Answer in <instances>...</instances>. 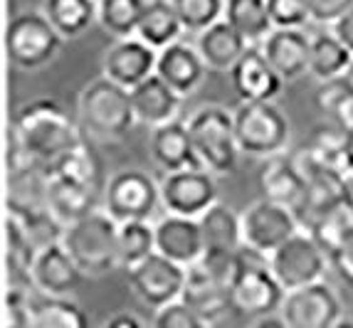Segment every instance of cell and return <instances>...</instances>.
Instances as JSON below:
<instances>
[{"mask_svg":"<svg viewBox=\"0 0 353 328\" xmlns=\"http://www.w3.org/2000/svg\"><path fill=\"white\" fill-rule=\"evenodd\" d=\"M12 129L18 131L30 158L48 168L84 139L79 121L54 99L28 101L12 119Z\"/></svg>","mask_w":353,"mask_h":328,"instance_id":"1","label":"cell"},{"mask_svg":"<svg viewBox=\"0 0 353 328\" xmlns=\"http://www.w3.org/2000/svg\"><path fill=\"white\" fill-rule=\"evenodd\" d=\"M248 47H250L248 40L225 18H220L218 23H212L210 28H205L201 32V37H198V50H201L205 65L218 72L232 70V65L242 57V52Z\"/></svg>","mask_w":353,"mask_h":328,"instance_id":"25","label":"cell"},{"mask_svg":"<svg viewBox=\"0 0 353 328\" xmlns=\"http://www.w3.org/2000/svg\"><path fill=\"white\" fill-rule=\"evenodd\" d=\"M156 62H159V50L143 42L139 35L119 37L104 52L101 72L121 87L134 89L156 72Z\"/></svg>","mask_w":353,"mask_h":328,"instance_id":"14","label":"cell"},{"mask_svg":"<svg viewBox=\"0 0 353 328\" xmlns=\"http://www.w3.org/2000/svg\"><path fill=\"white\" fill-rule=\"evenodd\" d=\"M50 168L28 161L18 168L8 170V190L6 207L15 217H30L35 212L48 210V190H50Z\"/></svg>","mask_w":353,"mask_h":328,"instance_id":"16","label":"cell"},{"mask_svg":"<svg viewBox=\"0 0 353 328\" xmlns=\"http://www.w3.org/2000/svg\"><path fill=\"white\" fill-rule=\"evenodd\" d=\"M225 3L228 0H173L178 18L188 32H203L212 23L225 18Z\"/></svg>","mask_w":353,"mask_h":328,"instance_id":"37","label":"cell"},{"mask_svg":"<svg viewBox=\"0 0 353 328\" xmlns=\"http://www.w3.org/2000/svg\"><path fill=\"white\" fill-rule=\"evenodd\" d=\"M153 326L156 328H205L208 323L203 321L201 314H198L188 301L176 299V301H168V304L161 306V309H156Z\"/></svg>","mask_w":353,"mask_h":328,"instance_id":"38","label":"cell"},{"mask_svg":"<svg viewBox=\"0 0 353 328\" xmlns=\"http://www.w3.org/2000/svg\"><path fill=\"white\" fill-rule=\"evenodd\" d=\"M306 3L312 10V20L324 25H334L343 12L353 8V0H306Z\"/></svg>","mask_w":353,"mask_h":328,"instance_id":"41","label":"cell"},{"mask_svg":"<svg viewBox=\"0 0 353 328\" xmlns=\"http://www.w3.org/2000/svg\"><path fill=\"white\" fill-rule=\"evenodd\" d=\"M153 252H156V225L148 220L119 223V267L129 271Z\"/></svg>","mask_w":353,"mask_h":328,"instance_id":"33","label":"cell"},{"mask_svg":"<svg viewBox=\"0 0 353 328\" xmlns=\"http://www.w3.org/2000/svg\"><path fill=\"white\" fill-rule=\"evenodd\" d=\"M101 193L92 187L77 185L72 181H65L59 176H50V190H48V207L62 225H70L79 217L89 215L99 207Z\"/></svg>","mask_w":353,"mask_h":328,"instance_id":"28","label":"cell"},{"mask_svg":"<svg viewBox=\"0 0 353 328\" xmlns=\"http://www.w3.org/2000/svg\"><path fill=\"white\" fill-rule=\"evenodd\" d=\"M262 52L267 54L272 67L282 74L284 82H292L309 72L312 37L301 28H274L262 40Z\"/></svg>","mask_w":353,"mask_h":328,"instance_id":"19","label":"cell"},{"mask_svg":"<svg viewBox=\"0 0 353 328\" xmlns=\"http://www.w3.org/2000/svg\"><path fill=\"white\" fill-rule=\"evenodd\" d=\"M316 106L339 129L353 136V87L346 82V76L321 82L316 92Z\"/></svg>","mask_w":353,"mask_h":328,"instance_id":"35","label":"cell"},{"mask_svg":"<svg viewBox=\"0 0 353 328\" xmlns=\"http://www.w3.org/2000/svg\"><path fill=\"white\" fill-rule=\"evenodd\" d=\"M30 291L8 287L3 296V328H30Z\"/></svg>","mask_w":353,"mask_h":328,"instance_id":"39","label":"cell"},{"mask_svg":"<svg viewBox=\"0 0 353 328\" xmlns=\"http://www.w3.org/2000/svg\"><path fill=\"white\" fill-rule=\"evenodd\" d=\"M87 323L84 309L70 296L30 291V328H84Z\"/></svg>","mask_w":353,"mask_h":328,"instance_id":"24","label":"cell"},{"mask_svg":"<svg viewBox=\"0 0 353 328\" xmlns=\"http://www.w3.org/2000/svg\"><path fill=\"white\" fill-rule=\"evenodd\" d=\"M230 82L240 101H274L284 79L272 67L262 47H248L230 70Z\"/></svg>","mask_w":353,"mask_h":328,"instance_id":"15","label":"cell"},{"mask_svg":"<svg viewBox=\"0 0 353 328\" xmlns=\"http://www.w3.org/2000/svg\"><path fill=\"white\" fill-rule=\"evenodd\" d=\"M306 229L316 237V242L329 254L331 249H336L346 240L348 234H353V203L348 198L336 200L334 205L326 207Z\"/></svg>","mask_w":353,"mask_h":328,"instance_id":"34","label":"cell"},{"mask_svg":"<svg viewBox=\"0 0 353 328\" xmlns=\"http://www.w3.org/2000/svg\"><path fill=\"white\" fill-rule=\"evenodd\" d=\"M289 328H336L341 321V301L324 281H312L284 294L282 309Z\"/></svg>","mask_w":353,"mask_h":328,"instance_id":"11","label":"cell"},{"mask_svg":"<svg viewBox=\"0 0 353 328\" xmlns=\"http://www.w3.org/2000/svg\"><path fill=\"white\" fill-rule=\"evenodd\" d=\"M203 242L210 254H235L242 247V217L223 203H212L201 217Z\"/></svg>","mask_w":353,"mask_h":328,"instance_id":"26","label":"cell"},{"mask_svg":"<svg viewBox=\"0 0 353 328\" xmlns=\"http://www.w3.org/2000/svg\"><path fill=\"white\" fill-rule=\"evenodd\" d=\"M183 30L185 28H183L181 18H178L173 0H146L136 35L151 47H156V50H163L165 45H171V42H176L181 37Z\"/></svg>","mask_w":353,"mask_h":328,"instance_id":"29","label":"cell"},{"mask_svg":"<svg viewBox=\"0 0 353 328\" xmlns=\"http://www.w3.org/2000/svg\"><path fill=\"white\" fill-rule=\"evenodd\" d=\"M62 245L70 249L84 274H106L119 267V220L97 207L65 225Z\"/></svg>","mask_w":353,"mask_h":328,"instance_id":"4","label":"cell"},{"mask_svg":"<svg viewBox=\"0 0 353 328\" xmlns=\"http://www.w3.org/2000/svg\"><path fill=\"white\" fill-rule=\"evenodd\" d=\"M156 249L183 267L198 262L205 252L201 220L176 215V212L161 217L156 223Z\"/></svg>","mask_w":353,"mask_h":328,"instance_id":"17","label":"cell"},{"mask_svg":"<svg viewBox=\"0 0 353 328\" xmlns=\"http://www.w3.org/2000/svg\"><path fill=\"white\" fill-rule=\"evenodd\" d=\"M225 20L248 42H262L274 30L267 0H228Z\"/></svg>","mask_w":353,"mask_h":328,"instance_id":"32","label":"cell"},{"mask_svg":"<svg viewBox=\"0 0 353 328\" xmlns=\"http://www.w3.org/2000/svg\"><path fill=\"white\" fill-rule=\"evenodd\" d=\"M230 291H232V311L248 318H262L279 314L287 289L279 284L272 269L270 254L242 242V247L235 252Z\"/></svg>","mask_w":353,"mask_h":328,"instance_id":"2","label":"cell"},{"mask_svg":"<svg viewBox=\"0 0 353 328\" xmlns=\"http://www.w3.org/2000/svg\"><path fill=\"white\" fill-rule=\"evenodd\" d=\"M270 262L279 284L287 291L289 289L304 287V284H312V281H319L326 274V267H331L326 249L319 245L316 237L309 229L306 232L299 229L287 242H282L270 254Z\"/></svg>","mask_w":353,"mask_h":328,"instance_id":"8","label":"cell"},{"mask_svg":"<svg viewBox=\"0 0 353 328\" xmlns=\"http://www.w3.org/2000/svg\"><path fill=\"white\" fill-rule=\"evenodd\" d=\"M161 203V183L143 170H119L109 178L104 190V210L119 223L151 220Z\"/></svg>","mask_w":353,"mask_h":328,"instance_id":"9","label":"cell"},{"mask_svg":"<svg viewBox=\"0 0 353 328\" xmlns=\"http://www.w3.org/2000/svg\"><path fill=\"white\" fill-rule=\"evenodd\" d=\"M212 203H218V185L215 173L208 168L171 170L161 181V205L165 212L201 217Z\"/></svg>","mask_w":353,"mask_h":328,"instance_id":"12","label":"cell"},{"mask_svg":"<svg viewBox=\"0 0 353 328\" xmlns=\"http://www.w3.org/2000/svg\"><path fill=\"white\" fill-rule=\"evenodd\" d=\"M77 121L87 136L99 141H119L131 131L139 119L134 112L131 89L121 87L109 76L92 79L79 94Z\"/></svg>","mask_w":353,"mask_h":328,"instance_id":"3","label":"cell"},{"mask_svg":"<svg viewBox=\"0 0 353 328\" xmlns=\"http://www.w3.org/2000/svg\"><path fill=\"white\" fill-rule=\"evenodd\" d=\"M62 40L65 37L59 35L45 12H20L8 25V57L20 70H40L54 59Z\"/></svg>","mask_w":353,"mask_h":328,"instance_id":"7","label":"cell"},{"mask_svg":"<svg viewBox=\"0 0 353 328\" xmlns=\"http://www.w3.org/2000/svg\"><path fill=\"white\" fill-rule=\"evenodd\" d=\"M242 240L262 252L272 254L282 242L301 229L299 217L287 205H279L274 200H257L242 212Z\"/></svg>","mask_w":353,"mask_h":328,"instance_id":"13","label":"cell"},{"mask_svg":"<svg viewBox=\"0 0 353 328\" xmlns=\"http://www.w3.org/2000/svg\"><path fill=\"white\" fill-rule=\"evenodd\" d=\"M42 12L62 37H79L99 15V0H45Z\"/></svg>","mask_w":353,"mask_h":328,"instance_id":"31","label":"cell"},{"mask_svg":"<svg viewBox=\"0 0 353 328\" xmlns=\"http://www.w3.org/2000/svg\"><path fill=\"white\" fill-rule=\"evenodd\" d=\"M82 274L84 271L79 269V264L74 262V257L62 242H52L37 249L35 262H32V287L37 291L70 296L79 287Z\"/></svg>","mask_w":353,"mask_h":328,"instance_id":"18","label":"cell"},{"mask_svg":"<svg viewBox=\"0 0 353 328\" xmlns=\"http://www.w3.org/2000/svg\"><path fill=\"white\" fill-rule=\"evenodd\" d=\"M185 279H188V267L168 259L159 249L136 264L134 269H129L131 289L148 309H161L168 301L181 299Z\"/></svg>","mask_w":353,"mask_h":328,"instance_id":"10","label":"cell"},{"mask_svg":"<svg viewBox=\"0 0 353 328\" xmlns=\"http://www.w3.org/2000/svg\"><path fill=\"white\" fill-rule=\"evenodd\" d=\"M50 173L65 178V181L77 183V185L92 187V190H97V193H101V195H104L106 183H109V181H104L101 158L97 156L94 148L89 146L87 139H82L67 153H62V156L50 165Z\"/></svg>","mask_w":353,"mask_h":328,"instance_id":"27","label":"cell"},{"mask_svg":"<svg viewBox=\"0 0 353 328\" xmlns=\"http://www.w3.org/2000/svg\"><path fill=\"white\" fill-rule=\"evenodd\" d=\"M193 148L203 168L215 176H228L237 165L240 143L235 134V116L225 106H203L188 121Z\"/></svg>","mask_w":353,"mask_h":328,"instance_id":"5","label":"cell"},{"mask_svg":"<svg viewBox=\"0 0 353 328\" xmlns=\"http://www.w3.org/2000/svg\"><path fill=\"white\" fill-rule=\"evenodd\" d=\"M131 99H134L136 119L153 129V126H161L176 116L181 94L171 89V84L165 82L163 76L153 72L141 84L131 89Z\"/></svg>","mask_w":353,"mask_h":328,"instance_id":"23","label":"cell"},{"mask_svg":"<svg viewBox=\"0 0 353 328\" xmlns=\"http://www.w3.org/2000/svg\"><path fill=\"white\" fill-rule=\"evenodd\" d=\"M329 264L336 274L353 287V234H348L341 245L329 252Z\"/></svg>","mask_w":353,"mask_h":328,"instance_id":"42","label":"cell"},{"mask_svg":"<svg viewBox=\"0 0 353 328\" xmlns=\"http://www.w3.org/2000/svg\"><path fill=\"white\" fill-rule=\"evenodd\" d=\"M232 116L242 153L259 158L284 153L289 141V121L274 101H240Z\"/></svg>","mask_w":353,"mask_h":328,"instance_id":"6","label":"cell"},{"mask_svg":"<svg viewBox=\"0 0 353 328\" xmlns=\"http://www.w3.org/2000/svg\"><path fill=\"white\" fill-rule=\"evenodd\" d=\"M259 190H262V198L292 207L296 215L306 195V178L299 173L292 156L277 153V156H270L259 170Z\"/></svg>","mask_w":353,"mask_h":328,"instance_id":"22","label":"cell"},{"mask_svg":"<svg viewBox=\"0 0 353 328\" xmlns=\"http://www.w3.org/2000/svg\"><path fill=\"white\" fill-rule=\"evenodd\" d=\"M143 8H146V0H99L97 20L117 40L119 37H131L139 32Z\"/></svg>","mask_w":353,"mask_h":328,"instance_id":"36","label":"cell"},{"mask_svg":"<svg viewBox=\"0 0 353 328\" xmlns=\"http://www.w3.org/2000/svg\"><path fill=\"white\" fill-rule=\"evenodd\" d=\"M343 76H346V82H348V84H351V87H353V65H351V70H348V72H346V74H343Z\"/></svg>","mask_w":353,"mask_h":328,"instance_id":"45","label":"cell"},{"mask_svg":"<svg viewBox=\"0 0 353 328\" xmlns=\"http://www.w3.org/2000/svg\"><path fill=\"white\" fill-rule=\"evenodd\" d=\"M274 28H304L312 20L306 0H267Z\"/></svg>","mask_w":353,"mask_h":328,"instance_id":"40","label":"cell"},{"mask_svg":"<svg viewBox=\"0 0 353 328\" xmlns=\"http://www.w3.org/2000/svg\"><path fill=\"white\" fill-rule=\"evenodd\" d=\"M205 59L201 50L193 45L176 40L159 50V62H156V74H161L165 82L171 84L181 96H188L201 87L203 76H205Z\"/></svg>","mask_w":353,"mask_h":328,"instance_id":"20","label":"cell"},{"mask_svg":"<svg viewBox=\"0 0 353 328\" xmlns=\"http://www.w3.org/2000/svg\"><path fill=\"white\" fill-rule=\"evenodd\" d=\"M334 32L341 37L343 45H346L348 50L353 52V8H351V10H346L341 18L336 20V23H334Z\"/></svg>","mask_w":353,"mask_h":328,"instance_id":"43","label":"cell"},{"mask_svg":"<svg viewBox=\"0 0 353 328\" xmlns=\"http://www.w3.org/2000/svg\"><path fill=\"white\" fill-rule=\"evenodd\" d=\"M109 326L112 328H139L143 326V321L139 316H134V314H117L114 318H109Z\"/></svg>","mask_w":353,"mask_h":328,"instance_id":"44","label":"cell"},{"mask_svg":"<svg viewBox=\"0 0 353 328\" xmlns=\"http://www.w3.org/2000/svg\"><path fill=\"white\" fill-rule=\"evenodd\" d=\"M148 146H151L153 161L165 173L183 168H203L201 161H198V153L193 148L188 123L171 119V121L161 123V126H153Z\"/></svg>","mask_w":353,"mask_h":328,"instance_id":"21","label":"cell"},{"mask_svg":"<svg viewBox=\"0 0 353 328\" xmlns=\"http://www.w3.org/2000/svg\"><path fill=\"white\" fill-rule=\"evenodd\" d=\"M353 65V52L341 42V37L331 32H319L312 37V59H309V72L319 82H329L343 76Z\"/></svg>","mask_w":353,"mask_h":328,"instance_id":"30","label":"cell"}]
</instances>
